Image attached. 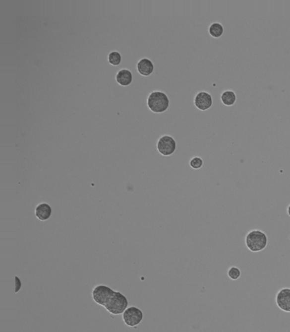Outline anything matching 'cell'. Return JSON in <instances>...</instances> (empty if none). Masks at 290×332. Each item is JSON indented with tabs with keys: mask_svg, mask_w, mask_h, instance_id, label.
<instances>
[{
	"mask_svg": "<svg viewBox=\"0 0 290 332\" xmlns=\"http://www.w3.org/2000/svg\"><path fill=\"white\" fill-rule=\"evenodd\" d=\"M92 298L96 304L104 307L113 315L123 314L129 306V301L123 293L102 284L93 289Z\"/></svg>",
	"mask_w": 290,
	"mask_h": 332,
	"instance_id": "cell-1",
	"label": "cell"
},
{
	"mask_svg": "<svg viewBox=\"0 0 290 332\" xmlns=\"http://www.w3.org/2000/svg\"><path fill=\"white\" fill-rule=\"evenodd\" d=\"M147 105L153 114H165L171 106V99L163 91H153L147 96Z\"/></svg>",
	"mask_w": 290,
	"mask_h": 332,
	"instance_id": "cell-2",
	"label": "cell"
},
{
	"mask_svg": "<svg viewBox=\"0 0 290 332\" xmlns=\"http://www.w3.org/2000/svg\"><path fill=\"white\" fill-rule=\"evenodd\" d=\"M245 243L250 252H260L267 246L268 238L262 231H250L246 236Z\"/></svg>",
	"mask_w": 290,
	"mask_h": 332,
	"instance_id": "cell-3",
	"label": "cell"
},
{
	"mask_svg": "<svg viewBox=\"0 0 290 332\" xmlns=\"http://www.w3.org/2000/svg\"><path fill=\"white\" fill-rule=\"evenodd\" d=\"M177 142L175 139L171 135H165L158 140L157 149L162 156L170 157L175 153Z\"/></svg>",
	"mask_w": 290,
	"mask_h": 332,
	"instance_id": "cell-4",
	"label": "cell"
},
{
	"mask_svg": "<svg viewBox=\"0 0 290 332\" xmlns=\"http://www.w3.org/2000/svg\"><path fill=\"white\" fill-rule=\"evenodd\" d=\"M143 312L136 307H129L123 314V320L126 326L136 327L143 320Z\"/></svg>",
	"mask_w": 290,
	"mask_h": 332,
	"instance_id": "cell-5",
	"label": "cell"
},
{
	"mask_svg": "<svg viewBox=\"0 0 290 332\" xmlns=\"http://www.w3.org/2000/svg\"><path fill=\"white\" fill-rule=\"evenodd\" d=\"M193 103L198 110H209L210 108H212L213 106L212 96H211V94L207 92V91H199L195 96Z\"/></svg>",
	"mask_w": 290,
	"mask_h": 332,
	"instance_id": "cell-6",
	"label": "cell"
},
{
	"mask_svg": "<svg viewBox=\"0 0 290 332\" xmlns=\"http://www.w3.org/2000/svg\"><path fill=\"white\" fill-rule=\"evenodd\" d=\"M276 302L278 308L286 313H290V288H284L279 290Z\"/></svg>",
	"mask_w": 290,
	"mask_h": 332,
	"instance_id": "cell-7",
	"label": "cell"
},
{
	"mask_svg": "<svg viewBox=\"0 0 290 332\" xmlns=\"http://www.w3.org/2000/svg\"><path fill=\"white\" fill-rule=\"evenodd\" d=\"M136 68H137V72L139 74L143 76V77H149L154 72L155 66H154L152 60H150L148 58L142 57L141 59H139L136 63Z\"/></svg>",
	"mask_w": 290,
	"mask_h": 332,
	"instance_id": "cell-8",
	"label": "cell"
},
{
	"mask_svg": "<svg viewBox=\"0 0 290 332\" xmlns=\"http://www.w3.org/2000/svg\"><path fill=\"white\" fill-rule=\"evenodd\" d=\"M115 79L120 86L128 87L131 85L134 81V76L129 69H120L116 72Z\"/></svg>",
	"mask_w": 290,
	"mask_h": 332,
	"instance_id": "cell-9",
	"label": "cell"
},
{
	"mask_svg": "<svg viewBox=\"0 0 290 332\" xmlns=\"http://www.w3.org/2000/svg\"><path fill=\"white\" fill-rule=\"evenodd\" d=\"M52 214V208L47 203H41L38 204L35 209V215L39 221H47L51 218Z\"/></svg>",
	"mask_w": 290,
	"mask_h": 332,
	"instance_id": "cell-10",
	"label": "cell"
},
{
	"mask_svg": "<svg viewBox=\"0 0 290 332\" xmlns=\"http://www.w3.org/2000/svg\"><path fill=\"white\" fill-rule=\"evenodd\" d=\"M221 101L222 104L227 107L233 106L236 102V93L234 92L233 90H225L221 95Z\"/></svg>",
	"mask_w": 290,
	"mask_h": 332,
	"instance_id": "cell-11",
	"label": "cell"
},
{
	"mask_svg": "<svg viewBox=\"0 0 290 332\" xmlns=\"http://www.w3.org/2000/svg\"><path fill=\"white\" fill-rule=\"evenodd\" d=\"M210 35L215 39H219L224 34V27L220 22H214L209 27Z\"/></svg>",
	"mask_w": 290,
	"mask_h": 332,
	"instance_id": "cell-12",
	"label": "cell"
},
{
	"mask_svg": "<svg viewBox=\"0 0 290 332\" xmlns=\"http://www.w3.org/2000/svg\"><path fill=\"white\" fill-rule=\"evenodd\" d=\"M108 61L112 66H119L123 61V57L118 51H111L108 53Z\"/></svg>",
	"mask_w": 290,
	"mask_h": 332,
	"instance_id": "cell-13",
	"label": "cell"
},
{
	"mask_svg": "<svg viewBox=\"0 0 290 332\" xmlns=\"http://www.w3.org/2000/svg\"><path fill=\"white\" fill-rule=\"evenodd\" d=\"M189 165L191 169L193 170H199L201 168L203 167L204 165V160L200 157L198 156H196V157H193L192 159L190 160L189 162Z\"/></svg>",
	"mask_w": 290,
	"mask_h": 332,
	"instance_id": "cell-14",
	"label": "cell"
},
{
	"mask_svg": "<svg viewBox=\"0 0 290 332\" xmlns=\"http://www.w3.org/2000/svg\"><path fill=\"white\" fill-rule=\"evenodd\" d=\"M228 275L232 280H237L241 276V271L236 266H231L228 269Z\"/></svg>",
	"mask_w": 290,
	"mask_h": 332,
	"instance_id": "cell-15",
	"label": "cell"
},
{
	"mask_svg": "<svg viewBox=\"0 0 290 332\" xmlns=\"http://www.w3.org/2000/svg\"><path fill=\"white\" fill-rule=\"evenodd\" d=\"M15 293H17L18 292L19 290H21V279L17 277V276H15Z\"/></svg>",
	"mask_w": 290,
	"mask_h": 332,
	"instance_id": "cell-16",
	"label": "cell"
},
{
	"mask_svg": "<svg viewBox=\"0 0 290 332\" xmlns=\"http://www.w3.org/2000/svg\"><path fill=\"white\" fill-rule=\"evenodd\" d=\"M288 214H289V215L290 216V204L289 205V207H288Z\"/></svg>",
	"mask_w": 290,
	"mask_h": 332,
	"instance_id": "cell-17",
	"label": "cell"
}]
</instances>
